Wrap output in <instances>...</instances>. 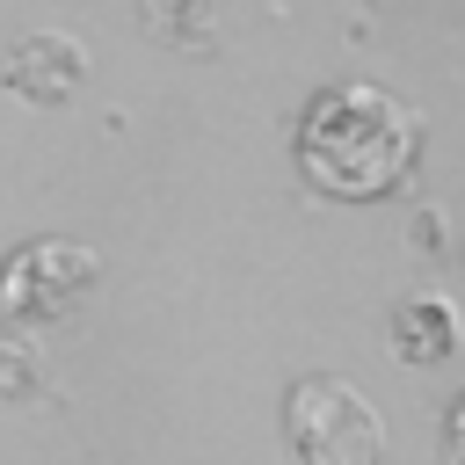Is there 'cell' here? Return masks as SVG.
Listing matches in <instances>:
<instances>
[{
    "label": "cell",
    "instance_id": "1",
    "mask_svg": "<svg viewBox=\"0 0 465 465\" xmlns=\"http://www.w3.org/2000/svg\"><path fill=\"white\" fill-rule=\"evenodd\" d=\"M421 160V109L378 80H334L298 116V174L334 203L392 196Z\"/></svg>",
    "mask_w": 465,
    "mask_h": 465
},
{
    "label": "cell",
    "instance_id": "3",
    "mask_svg": "<svg viewBox=\"0 0 465 465\" xmlns=\"http://www.w3.org/2000/svg\"><path fill=\"white\" fill-rule=\"evenodd\" d=\"M102 283V254L80 240H29L0 269V312L15 320H58Z\"/></svg>",
    "mask_w": 465,
    "mask_h": 465
},
{
    "label": "cell",
    "instance_id": "2",
    "mask_svg": "<svg viewBox=\"0 0 465 465\" xmlns=\"http://www.w3.org/2000/svg\"><path fill=\"white\" fill-rule=\"evenodd\" d=\"M283 436L305 465H385V414L341 371H312L283 392Z\"/></svg>",
    "mask_w": 465,
    "mask_h": 465
},
{
    "label": "cell",
    "instance_id": "4",
    "mask_svg": "<svg viewBox=\"0 0 465 465\" xmlns=\"http://www.w3.org/2000/svg\"><path fill=\"white\" fill-rule=\"evenodd\" d=\"M392 349L414 356V363H443V356L458 349V312H450V298H407V305L392 312Z\"/></svg>",
    "mask_w": 465,
    "mask_h": 465
}]
</instances>
